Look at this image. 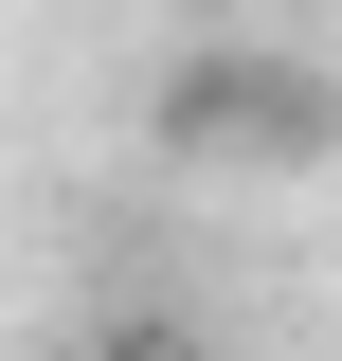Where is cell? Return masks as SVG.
Listing matches in <instances>:
<instances>
[{"label":"cell","instance_id":"1","mask_svg":"<svg viewBox=\"0 0 342 361\" xmlns=\"http://www.w3.org/2000/svg\"><path fill=\"white\" fill-rule=\"evenodd\" d=\"M144 127H163L180 163H324L342 90L306 73V54H180V73L144 90Z\"/></svg>","mask_w":342,"mask_h":361}]
</instances>
